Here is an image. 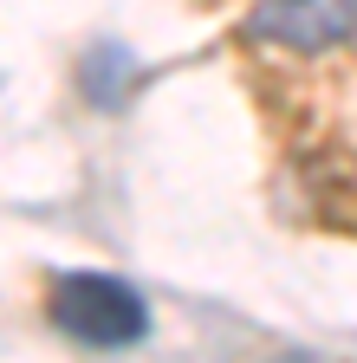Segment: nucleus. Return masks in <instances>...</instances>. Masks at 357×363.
<instances>
[{"instance_id":"f03ea898","label":"nucleus","mask_w":357,"mask_h":363,"mask_svg":"<svg viewBox=\"0 0 357 363\" xmlns=\"http://www.w3.org/2000/svg\"><path fill=\"white\" fill-rule=\"evenodd\" d=\"M247 39L273 45L286 59H319L331 45L357 39V0H253Z\"/></svg>"},{"instance_id":"f257e3e1","label":"nucleus","mask_w":357,"mask_h":363,"mask_svg":"<svg viewBox=\"0 0 357 363\" xmlns=\"http://www.w3.org/2000/svg\"><path fill=\"white\" fill-rule=\"evenodd\" d=\"M53 325L84 350H130L150 337V305L111 272H65L53 279Z\"/></svg>"}]
</instances>
